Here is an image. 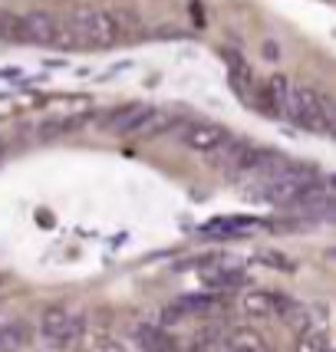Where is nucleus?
I'll list each match as a JSON object with an SVG mask.
<instances>
[{
  "instance_id": "9",
  "label": "nucleus",
  "mask_w": 336,
  "mask_h": 352,
  "mask_svg": "<svg viewBox=\"0 0 336 352\" xmlns=\"http://www.w3.org/2000/svg\"><path fill=\"white\" fill-rule=\"evenodd\" d=\"M136 342L142 346V352H178V342L171 339L165 326H138Z\"/></svg>"
},
{
  "instance_id": "15",
  "label": "nucleus",
  "mask_w": 336,
  "mask_h": 352,
  "mask_svg": "<svg viewBox=\"0 0 336 352\" xmlns=\"http://www.w3.org/2000/svg\"><path fill=\"white\" fill-rule=\"evenodd\" d=\"M0 346H3V329H0Z\"/></svg>"
},
{
  "instance_id": "12",
  "label": "nucleus",
  "mask_w": 336,
  "mask_h": 352,
  "mask_svg": "<svg viewBox=\"0 0 336 352\" xmlns=\"http://www.w3.org/2000/svg\"><path fill=\"white\" fill-rule=\"evenodd\" d=\"M0 40L23 43V16L10 14V10H0Z\"/></svg>"
},
{
  "instance_id": "5",
  "label": "nucleus",
  "mask_w": 336,
  "mask_h": 352,
  "mask_svg": "<svg viewBox=\"0 0 336 352\" xmlns=\"http://www.w3.org/2000/svg\"><path fill=\"white\" fill-rule=\"evenodd\" d=\"M56 27H60V16L56 14H46V10L23 14V43L53 46V40H56Z\"/></svg>"
},
{
  "instance_id": "11",
  "label": "nucleus",
  "mask_w": 336,
  "mask_h": 352,
  "mask_svg": "<svg viewBox=\"0 0 336 352\" xmlns=\"http://www.w3.org/2000/svg\"><path fill=\"white\" fill-rule=\"evenodd\" d=\"M228 352H267V346H264V339L254 333V329H234L228 336V346H224Z\"/></svg>"
},
{
  "instance_id": "17",
  "label": "nucleus",
  "mask_w": 336,
  "mask_h": 352,
  "mask_svg": "<svg viewBox=\"0 0 336 352\" xmlns=\"http://www.w3.org/2000/svg\"><path fill=\"white\" fill-rule=\"evenodd\" d=\"M224 352H228V349H224Z\"/></svg>"
},
{
  "instance_id": "8",
  "label": "nucleus",
  "mask_w": 336,
  "mask_h": 352,
  "mask_svg": "<svg viewBox=\"0 0 336 352\" xmlns=\"http://www.w3.org/2000/svg\"><path fill=\"white\" fill-rule=\"evenodd\" d=\"M155 109L149 106H125V109H116L112 116H109V129L112 132H119V135H138L145 122H149V116H152Z\"/></svg>"
},
{
  "instance_id": "3",
  "label": "nucleus",
  "mask_w": 336,
  "mask_h": 352,
  "mask_svg": "<svg viewBox=\"0 0 336 352\" xmlns=\"http://www.w3.org/2000/svg\"><path fill=\"white\" fill-rule=\"evenodd\" d=\"M83 326H86L83 316L73 313V309H66V307H50L43 313V320H40V329H43L46 342H53V346H66V342L79 339Z\"/></svg>"
},
{
  "instance_id": "7",
  "label": "nucleus",
  "mask_w": 336,
  "mask_h": 352,
  "mask_svg": "<svg viewBox=\"0 0 336 352\" xmlns=\"http://www.w3.org/2000/svg\"><path fill=\"white\" fill-rule=\"evenodd\" d=\"M228 73H231V86H234V92H238L244 102H260L258 76H254V69H251L238 53H228Z\"/></svg>"
},
{
  "instance_id": "14",
  "label": "nucleus",
  "mask_w": 336,
  "mask_h": 352,
  "mask_svg": "<svg viewBox=\"0 0 336 352\" xmlns=\"http://www.w3.org/2000/svg\"><path fill=\"white\" fill-rule=\"evenodd\" d=\"M99 352H125V346H119V342H106Z\"/></svg>"
},
{
  "instance_id": "6",
  "label": "nucleus",
  "mask_w": 336,
  "mask_h": 352,
  "mask_svg": "<svg viewBox=\"0 0 336 352\" xmlns=\"http://www.w3.org/2000/svg\"><path fill=\"white\" fill-rule=\"evenodd\" d=\"M241 307H244V313H247V316H254V320H271V316L287 313V309H291V303H287V300H280L277 293L251 290V293H244Z\"/></svg>"
},
{
  "instance_id": "2",
  "label": "nucleus",
  "mask_w": 336,
  "mask_h": 352,
  "mask_svg": "<svg viewBox=\"0 0 336 352\" xmlns=\"http://www.w3.org/2000/svg\"><path fill=\"white\" fill-rule=\"evenodd\" d=\"M280 112H284L287 119H293L297 125L310 129V132H320V135H330V132H333V99L323 96L320 89L291 86L287 102H284Z\"/></svg>"
},
{
  "instance_id": "16",
  "label": "nucleus",
  "mask_w": 336,
  "mask_h": 352,
  "mask_svg": "<svg viewBox=\"0 0 336 352\" xmlns=\"http://www.w3.org/2000/svg\"><path fill=\"white\" fill-rule=\"evenodd\" d=\"M178 352H195V349H178Z\"/></svg>"
},
{
  "instance_id": "1",
  "label": "nucleus",
  "mask_w": 336,
  "mask_h": 352,
  "mask_svg": "<svg viewBox=\"0 0 336 352\" xmlns=\"http://www.w3.org/2000/svg\"><path fill=\"white\" fill-rule=\"evenodd\" d=\"M125 20L116 10L106 7H76L73 14L60 16L56 27V50H96V46H112L125 36Z\"/></svg>"
},
{
  "instance_id": "10",
  "label": "nucleus",
  "mask_w": 336,
  "mask_h": 352,
  "mask_svg": "<svg viewBox=\"0 0 336 352\" xmlns=\"http://www.w3.org/2000/svg\"><path fill=\"white\" fill-rule=\"evenodd\" d=\"M214 303V293H198V296H182L178 303H171L165 309V322H175V320H185V316H191V313H201V309H208Z\"/></svg>"
},
{
  "instance_id": "4",
  "label": "nucleus",
  "mask_w": 336,
  "mask_h": 352,
  "mask_svg": "<svg viewBox=\"0 0 336 352\" xmlns=\"http://www.w3.org/2000/svg\"><path fill=\"white\" fill-rule=\"evenodd\" d=\"M178 138H182L188 148H195V152L214 155V152H221V148H224V142H228L231 135L221 129V125H214V122H188V125H182Z\"/></svg>"
},
{
  "instance_id": "13",
  "label": "nucleus",
  "mask_w": 336,
  "mask_h": 352,
  "mask_svg": "<svg viewBox=\"0 0 336 352\" xmlns=\"http://www.w3.org/2000/svg\"><path fill=\"white\" fill-rule=\"evenodd\" d=\"M297 352H330V339H326V333H320V329L304 333L300 342H297Z\"/></svg>"
}]
</instances>
